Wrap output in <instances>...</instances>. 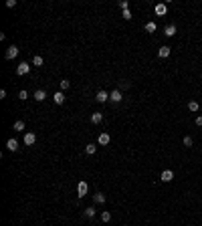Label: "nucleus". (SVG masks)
<instances>
[{"label": "nucleus", "instance_id": "obj_1", "mask_svg": "<svg viewBox=\"0 0 202 226\" xmlns=\"http://www.w3.org/2000/svg\"><path fill=\"white\" fill-rule=\"evenodd\" d=\"M87 190H89L87 182H79V184H77V196H79V198L87 196Z\"/></svg>", "mask_w": 202, "mask_h": 226}, {"label": "nucleus", "instance_id": "obj_2", "mask_svg": "<svg viewBox=\"0 0 202 226\" xmlns=\"http://www.w3.org/2000/svg\"><path fill=\"white\" fill-rule=\"evenodd\" d=\"M121 99H124V95H121V91H119V89H113L111 93H109V101H111V103H119Z\"/></svg>", "mask_w": 202, "mask_h": 226}, {"label": "nucleus", "instance_id": "obj_3", "mask_svg": "<svg viewBox=\"0 0 202 226\" xmlns=\"http://www.w3.org/2000/svg\"><path fill=\"white\" fill-rule=\"evenodd\" d=\"M4 56L6 59H8V61H10V59H14V56H18V46H8V49H6V53H4Z\"/></svg>", "mask_w": 202, "mask_h": 226}, {"label": "nucleus", "instance_id": "obj_4", "mask_svg": "<svg viewBox=\"0 0 202 226\" xmlns=\"http://www.w3.org/2000/svg\"><path fill=\"white\" fill-rule=\"evenodd\" d=\"M16 73H18V75H28V73H30V65H28L26 61L20 63V65L16 67Z\"/></svg>", "mask_w": 202, "mask_h": 226}, {"label": "nucleus", "instance_id": "obj_5", "mask_svg": "<svg viewBox=\"0 0 202 226\" xmlns=\"http://www.w3.org/2000/svg\"><path fill=\"white\" fill-rule=\"evenodd\" d=\"M95 101H97V103H105V101H109V93H107V91H97Z\"/></svg>", "mask_w": 202, "mask_h": 226}, {"label": "nucleus", "instance_id": "obj_6", "mask_svg": "<svg viewBox=\"0 0 202 226\" xmlns=\"http://www.w3.org/2000/svg\"><path fill=\"white\" fill-rule=\"evenodd\" d=\"M160 180L162 182H172L174 180V172H172V170H164L162 176H160Z\"/></svg>", "mask_w": 202, "mask_h": 226}, {"label": "nucleus", "instance_id": "obj_7", "mask_svg": "<svg viewBox=\"0 0 202 226\" xmlns=\"http://www.w3.org/2000/svg\"><path fill=\"white\" fill-rule=\"evenodd\" d=\"M170 53H172L170 46H160V49H158V56H160V59H168Z\"/></svg>", "mask_w": 202, "mask_h": 226}, {"label": "nucleus", "instance_id": "obj_8", "mask_svg": "<svg viewBox=\"0 0 202 226\" xmlns=\"http://www.w3.org/2000/svg\"><path fill=\"white\" fill-rule=\"evenodd\" d=\"M154 12H156L158 16H164V14L168 12V6H166V4H156V6H154Z\"/></svg>", "mask_w": 202, "mask_h": 226}, {"label": "nucleus", "instance_id": "obj_9", "mask_svg": "<svg viewBox=\"0 0 202 226\" xmlns=\"http://www.w3.org/2000/svg\"><path fill=\"white\" fill-rule=\"evenodd\" d=\"M53 101H55L57 105H63V103H65V95H63V91H57L55 95H53Z\"/></svg>", "mask_w": 202, "mask_h": 226}, {"label": "nucleus", "instance_id": "obj_10", "mask_svg": "<svg viewBox=\"0 0 202 226\" xmlns=\"http://www.w3.org/2000/svg\"><path fill=\"white\" fill-rule=\"evenodd\" d=\"M6 149H8V152H16V149H18V141L16 139H8V141H6Z\"/></svg>", "mask_w": 202, "mask_h": 226}, {"label": "nucleus", "instance_id": "obj_11", "mask_svg": "<svg viewBox=\"0 0 202 226\" xmlns=\"http://www.w3.org/2000/svg\"><path fill=\"white\" fill-rule=\"evenodd\" d=\"M176 33H178V30H176V26H174V24H168V26H166V30H164V34H166L168 39H172V36H174Z\"/></svg>", "mask_w": 202, "mask_h": 226}, {"label": "nucleus", "instance_id": "obj_12", "mask_svg": "<svg viewBox=\"0 0 202 226\" xmlns=\"http://www.w3.org/2000/svg\"><path fill=\"white\" fill-rule=\"evenodd\" d=\"M34 141H37V135H34V133H30V131L24 133V143H26V146H33Z\"/></svg>", "mask_w": 202, "mask_h": 226}, {"label": "nucleus", "instance_id": "obj_13", "mask_svg": "<svg viewBox=\"0 0 202 226\" xmlns=\"http://www.w3.org/2000/svg\"><path fill=\"white\" fill-rule=\"evenodd\" d=\"M34 99H37V101H45V99H47V93H45L43 89H37V91H34Z\"/></svg>", "mask_w": 202, "mask_h": 226}, {"label": "nucleus", "instance_id": "obj_14", "mask_svg": "<svg viewBox=\"0 0 202 226\" xmlns=\"http://www.w3.org/2000/svg\"><path fill=\"white\" fill-rule=\"evenodd\" d=\"M101 121H103V115H101V113H93V115H91V123L93 125H97V123H101Z\"/></svg>", "mask_w": 202, "mask_h": 226}, {"label": "nucleus", "instance_id": "obj_15", "mask_svg": "<svg viewBox=\"0 0 202 226\" xmlns=\"http://www.w3.org/2000/svg\"><path fill=\"white\" fill-rule=\"evenodd\" d=\"M99 143L101 146H107L109 143V133H99Z\"/></svg>", "mask_w": 202, "mask_h": 226}, {"label": "nucleus", "instance_id": "obj_16", "mask_svg": "<svg viewBox=\"0 0 202 226\" xmlns=\"http://www.w3.org/2000/svg\"><path fill=\"white\" fill-rule=\"evenodd\" d=\"M93 200H95L97 204H103V202H105V194H101V192L93 194Z\"/></svg>", "mask_w": 202, "mask_h": 226}, {"label": "nucleus", "instance_id": "obj_17", "mask_svg": "<svg viewBox=\"0 0 202 226\" xmlns=\"http://www.w3.org/2000/svg\"><path fill=\"white\" fill-rule=\"evenodd\" d=\"M43 63H45V61H43V56H40V55H37V56L33 59V65H34V67H43Z\"/></svg>", "mask_w": 202, "mask_h": 226}, {"label": "nucleus", "instance_id": "obj_18", "mask_svg": "<svg viewBox=\"0 0 202 226\" xmlns=\"http://www.w3.org/2000/svg\"><path fill=\"white\" fill-rule=\"evenodd\" d=\"M85 152L89 153V156H93V153L97 152V146H93V143H89V146H85Z\"/></svg>", "mask_w": 202, "mask_h": 226}, {"label": "nucleus", "instance_id": "obj_19", "mask_svg": "<svg viewBox=\"0 0 202 226\" xmlns=\"http://www.w3.org/2000/svg\"><path fill=\"white\" fill-rule=\"evenodd\" d=\"M117 89H119V91L129 89V81H119V83H117Z\"/></svg>", "mask_w": 202, "mask_h": 226}, {"label": "nucleus", "instance_id": "obj_20", "mask_svg": "<svg viewBox=\"0 0 202 226\" xmlns=\"http://www.w3.org/2000/svg\"><path fill=\"white\" fill-rule=\"evenodd\" d=\"M101 220H103V222H109V220H111V212H109V210H105V212L101 214Z\"/></svg>", "mask_w": 202, "mask_h": 226}, {"label": "nucleus", "instance_id": "obj_21", "mask_svg": "<svg viewBox=\"0 0 202 226\" xmlns=\"http://www.w3.org/2000/svg\"><path fill=\"white\" fill-rule=\"evenodd\" d=\"M85 216H87V218H93V216H95V210H93V206L85 208Z\"/></svg>", "mask_w": 202, "mask_h": 226}, {"label": "nucleus", "instance_id": "obj_22", "mask_svg": "<svg viewBox=\"0 0 202 226\" xmlns=\"http://www.w3.org/2000/svg\"><path fill=\"white\" fill-rule=\"evenodd\" d=\"M198 107H200L198 101H190V103H188V109H190V111H198Z\"/></svg>", "mask_w": 202, "mask_h": 226}, {"label": "nucleus", "instance_id": "obj_23", "mask_svg": "<svg viewBox=\"0 0 202 226\" xmlns=\"http://www.w3.org/2000/svg\"><path fill=\"white\" fill-rule=\"evenodd\" d=\"M14 131H24V121H16L14 123Z\"/></svg>", "mask_w": 202, "mask_h": 226}, {"label": "nucleus", "instance_id": "obj_24", "mask_svg": "<svg viewBox=\"0 0 202 226\" xmlns=\"http://www.w3.org/2000/svg\"><path fill=\"white\" fill-rule=\"evenodd\" d=\"M119 8L121 10H129V2L127 0H119Z\"/></svg>", "mask_w": 202, "mask_h": 226}, {"label": "nucleus", "instance_id": "obj_25", "mask_svg": "<svg viewBox=\"0 0 202 226\" xmlns=\"http://www.w3.org/2000/svg\"><path fill=\"white\" fill-rule=\"evenodd\" d=\"M156 30V22H148L146 24V33H154Z\"/></svg>", "mask_w": 202, "mask_h": 226}, {"label": "nucleus", "instance_id": "obj_26", "mask_svg": "<svg viewBox=\"0 0 202 226\" xmlns=\"http://www.w3.org/2000/svg\"><path fill=\"white\" fill-rule=\"evenodd\" d=\"M69 87H71V83H69L67 79H63L61 81V91H65V89H69Z\"/></svg>", "mask_w": 202, "mask_h": 226}, {"label": "nucleus", "instance_id": "obj_27", "mask_svg": "<svg viewBox=\"0 0 202 226\" xmlns=\"http://www.w3.org/2000/svg\"><path fill=\"white\" fill-rule=\"evenodd\" d=\"M184 146H186V147H190V146H192V137H190V135H186V137H184Z\"/></svg>", "mask_w": 202, "mask_h": 226}, {"label": "nucleus", "instance_id": "obj_28", "mask_svg": "<svg viewBox=\"0 0 202 226\" xmlns=\"http://www.w3.org/2000/svg\"><path fill=\"white\" fill-rule=\"evenodd\" d=\"M18 99H23V101L28 99V93H26V91H20V93H18Z\"/></svg>", "mask_w": 202, "mask_h": 226}, {"label": "nucleus", "instance_id": "obj_29", "mask_svg": "<svg viewBox=\"0 0 202 226\" xmlns=\"http://www.w3.org/2000/svg\"><path fill=\"white\" fill-rule=\"evenodd\" d=\"M6 6H8V8H14V6H16V0H6Z\"/></svg>", "mask_w": 202, "mask_h": 226}, {"label": "nucleus", "instance_id": "obj_30", "mask_svg": "<svg viewBox=\"0 0 202 226\" xmlns=\"http://www.w3.org/2000/svg\"><path fill=\"white\" fill-rule=\"evenodd\" d=\"M124 18H125V20H131L134 16H131V12H129V10H124Z\"/></svg>", "mask_w": 202, "mask_h": 226}, {"label": "nucleus", "instance_id": "obj_31", "mask_svg": "<svg viewBox=\"0 0 202 226\" xmlns=\"http://www.w3.org/2000/svg\"><path fill=\"white\" fill-rule=\"evenodd\" d=\"M196 125H198V127H202V115H200V117H196Z\"/></svg>", "mask_w": 202, "mask_h": 226}]
</instances>
